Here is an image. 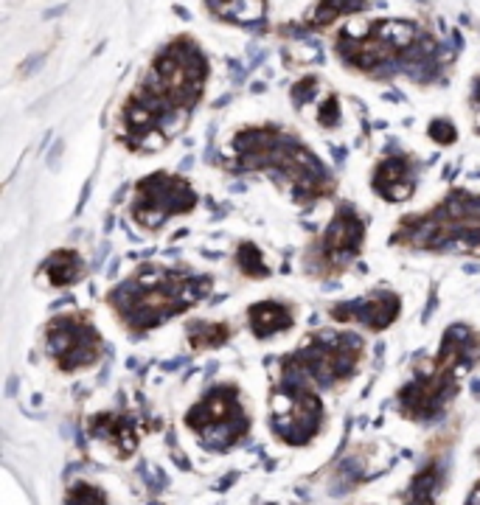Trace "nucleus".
I'll return each mask as SVG.
<instances>
[{
	"mask_svg": "<svg viewBox=\"0 0 480 505\" xmlns=\"http://www.w3.org/2000/svg\"><path fill=\"white\" fill-rule=\"evenodd\" d=\"M208 59L192 37H177L163 48L144 79L124 98L115 121V138L127 152L152 155L177 138L194 107L202 101Z\"/></svg>",
	"mask_w": 480,
	"mask_h": 505,
	"instance_id": "nucleus-1",
	"label": "nucleus"
},
{
	"mask_svg": "<svg viewBox=\"0 0 480 505\" xmlns=\"http://www.w3.org/2000/svg\"><path fill=\"white\" fill-rule=\"evenodd\" d=\"M225 166L231 172L267 175L301 208L326 202L337 194L335 175L315 149L276 124L236 130L225 146Z\"/></svg>",
	"mask_w": 480,
	"mask_h": 505,
	"instance_id": "nucleus-2",
	"label": "nucleus"
},
{
	"mask_svg": "<svg viewBox=\"0 0 480 505\" xmlns=\"http://www.w3.org/2000/svg\"><path fill=\"white\" fill-rule=\"evenodd\" d=\"M214 292V276L192 270L186 264L144 261L107 292V309L130 337H146L149 331L177 321L197 309Z\"/></svg>",
	"mask_w": 480,
	"mask_h": 505,
	"instance_id": "nucleus-3",
	"label": "nucleus"
},
{
	"mask_svg": "<svg viewBox=\"0 0 480 505\" xmlns=\"http://www.w3.org/2000/svg\"><path fill=\"white\" fill-rule=\"evenodd\" d=\"M480 363V331L469 323H452L441 334L435 357L413 368V376L399 387V413L416 424H435L447 415L458 396L461 376Z\"/></svg>",
	"mask_w": 480,
	"mask_h": 505,
	"instance_id": "nucleus-4",
	"label": "nucleus"
},
{
	"mask_svg": "<svg viewBox=\"0 0 480 505\" xmlns=\"http://www.w3.org/2000/svg\"><path fill=\"white\" fill-rule=\"evenodd\" d=\"M390 247L432 256H480V194L455 185L430 208L405 214L393 225Z\"/></svg>",
	"mask_w": 480,
	"mask_h": 505,
	"instance_id": "nucleus-5",
	"label": "nucleus"
},
{
	"mask_svg": "<svg viewBox=\"0 0 480 505\" xmlns=\"http://www.w3.org/2000/svg\"><path fill=\"white\" fill-rule=\"evenodd\" d=\"M365 360V340L348 328H320L281 357V379L309 382L318 390H335L354 379Z\"/></svg>",
	"mask_w": 480,
	"mask_h": 505,
	"instance_id": "nucleus-6",
	"label": "nucleus"
},
{
	"mask_svg": "<svg viewBox=\"0 0 480 505\" xmlns=\"http://www.w3.org/2000/svg\"><path fill=\"white\" fill-rule=\"evenodd\" d=\"M422 46H424V34L405 20H374L365 26H348L335 40L337 56L348 68L362 73L390 71Z\"/></svg>",
	"mask_w": 480,
	"mask_h": 505,
	"instance_id": "nucleus-7",
	"label": "nucleus"
},
{
	"mask_svg": "<svg viewBox=\"0 0 480 505\" xmlns=\"http://www.w3.org/2000/svg\"><path fill=\"white\" fill-rule=\"evenodd\" d=\"M365 239H368L365 217L351 202H337L326 228L318 236H312L309 244L303 247L301 256L303 276L312 281H329L348 273L360 261L365 250Z\"/></svg>",
	"mask_w": 480,
	"mask_h": 505,
	"instance_id": "nucleus-8",
	"label": "nucleus"
},
{
	"mask_svg": "<svg viewBox=\"0 0 480 505\" xmlns=\"http://www.w3.org/2000/svg\"><path fill=\"white\" fill-rule=\"evenodd\" d=\"M186 427L205 452L225 455L250 438V413L241 405L236 382H216L186 410Z\"/></svg>",
	"mask_w": 480,
	"mask_h": 505,
	"instance_id": "nucleus-9",
	"label": "nucleus"
},
{
	"mask_svg": "<svg viewBox=\"0 0 480 505\" xmlns=\"http://www.w3.org/2000/svg\"><path fill=\"white\" fill-rule=\"evenodd\" d=\"M199 205V194L186 177L174 172H149L132 185L130 219L144 233H160L169 222L189 217Z\"/></svg>",
	"mask_w": 480,
	"mask_h": 505,
	"instance_id": "nucleus-10",
	"label": "nucleus"
},
{
	"mask_svg": "<svg viewBox=\"0 0 480 505\" xmlns=\"http://www.w3.org/2000/svg\"><path fill=\"white\" fill-rule=\"evenodd\" d=\"M326 421L320 393L309 382L278 379L270 390V432L287 447H306L315 441Z\"/></svg>",
	"mask_w": 480,
	"mask_h": 505,
	"instance_id": "nucleus-11",
	"label": "nucleus"
},
{
	"mask_svg": "<svg viewBox=\"0 0 480 505\" xmlns=\"http://www.w3.org/2000/svg\"><path fill=\"white\" fill-rule=\"evenodd\" d=\"M43 351L62 373H79L101 363L104 337L88 312L71 309L53 315L43 328Z\"/></svg>",
	"mask_w": 480,
	"mask_h": 505,
	"instance_id": "nucleus-12",
	"label": "nucleus"
},
{
	"mask_svg": "<svg viewBox=\"0 0 480 505\" xmlns=\"http://www.w3.org/2000/svg\"><path fill=\"white\" fill-rule=\"evenodd\" d=\"M405 303H402V295L387 289V286H377L360 298H351V301H340L332 303L326 312L335 323L343 326H360L371 334H380L387 331L393 323L399 321Z\"/></svg>",
	"mask_w": 480,
	"mask_h": 505,
	"instance_id": "nucleus-13",
	"label": "nucleus"
},
{
	"mask_svg": "<svg viewBox=\"0 0 480 505\" xmlns=\"http://www.w3.org/2000/svg\"><path fill=\"white\" fill-rule=\"evenodd\" d=\"M419 188V163L407 155H387L371 169V191L382 202L405 205L416 197Z\"/></svg>",
	"mask_w": 480,
	"mask_h": 505,
	"instance_id": "nucleus-14",
	"label": "nucleus"
},
{
	"mask_svg": "<svg viewBox=\"0 0 480 505\" xmlns=\"http://www.w3.org/2000/svg\"><path fill=\"white\" fill-rule=\"evenodd\" d=\"M292 104L298 107V113L309 115V121L318 124L323 132H332L340 127V118H343L340 98L318 76H303L292 88Z\"/></svg>",
	"mask_w": 480,
	"mask_h": 505,
	"instance_id": "nucleus-15",
	"label": "nucleus"
},
{
	"mask_svg": "<svg viewBox=\"0 0 480 505\" xmlns=\"http://www.w3.org/2000/svg\"><path fill=\"white\" fill-rule=\"evenodd\" d=\"M244 318H247V331L253 340H273L295 326V306L289 301L264 298V301L250 303Z\"/></svg>",
	"mask_w": 480,
	"mask_h": 505,
	"instance_id": "nucleus-16",
	"label": "nucleus"
},
{
	"mask_svg": "<svg viewBox=\"0 0 480 505\" xmlns=\"http://www.w3.org/2000/svg\"><path fill=\"white\" fill-rule=\"evenodd\" d=\"M88 429H90V438L115 447L118 458H130L138 447V421L130 413H113V410L96 413L88 421Z\"/></svg>",
	"mask_w": 480,
	"mask_h": 505,
	"instance_id": "nucleus-17",
	"label": "nucleus"
},
{
	"mask_svg": "<svg viewBox=\"0 0 480 505\" xmlns=\"http://www.w3.org/2000/svg\"><path fill=\"white\" fill-rule=\"evenodd\" d=\"M88 273V261L76 247H56L40 261L37 281L48 289H71Z\"/></svg>",
	"mask_w": 480,
	"mask_h": 505,
	"instance_id": "nucleus-18",
	"label": "nucleus"
},
{
	"mask_svg": "<svg viewBox=\"0 0 480 505\" xmlns=\"http://www.w3.org/2000/svg\"><path fill=\"white\" fill-rule=\"evenodd\" d=\"M234 337V326L228 321H211V318H199V321L186 323V343L192 351H214L228 345Z\"/></svg>",
	"mask_w": 480,
	"mask_h": 505,
	"instance_id": "nucleus-19",
	"label": "nucleus"
},
{
	"mask_svg": "<svg viewBox=\"0 0 480 505\" xmlns=\"http://www.w3.org/2000/svg\"><path fill=\"white\" fill-rule=\"evenodd\" d=\"M208 9L234 26H256L267 17V0H205Z\"/></svg>",
	"mask_w": 480,
	"mask_h": 505,
	"instance_id": "nucleus-20",
	"label": "nucleus"
},
{
	"mask_svg": "<svg viewBox=\"0 0 480 505\" xmlns=\"http://www.w3.org/2000/svg\"><path fill=\"white\" fill-rule=\"evenodd\" d=\"M234 267H236L239 276L250 278V281H267V278L273 276V267H270L264 250L256 241H250V239H241L239 244H236V250H234Z\"/></svg>",
	"mask_w": 480,
	"mask_h": 505,
	"instance_id": "nucleus-21",
	"label": "nucleus"
},
{
	"mask_svg": "<svg viewBox=\"0 0 480 505\" xmlns=\"http://www.w3.org/2000/svg\"><path fill=\"white\" fill-rule=\"evenodd\" d=\"M368 9V0H318L315 9L306 14V26L309 28H326V26H335L337 20L348 17V14H357Z\"/></svg>",
	"mask_w": 480,
	"mask_h": 505,
	"instance_id": "nucleus-22",
	"label": "nucleus"
},
{
	"mask_svg": "<svg viewBox=\"0 0 480 505\" xmlns=\"http://www.w3.org/2000/svg\"><path fill=\"white\" fill-rule=\"evenodd\" d=\"M65 505H110L107 503V494L88 483V480H76L68 486V494H65Z\"/></svg>",
	"mask_w": 480,
	"mask_h": 505,
	"instance_id": "nucleus-23",
	"label": "nucleus"
},
{
	"mask_svg": "<svg viewBox=\"0 0 480 505\" xmlns=\"http://www.w3.org/2000/svg\"><path fill=\"white\" fill-rule=\"evenodd\" d=\"M430 135H432V140H435V143H444V146L458 140V132H455V127H452L449 121H441V118L430 124Z\"/></svg>",
	"mask_w": 480,
	"mask_h": 505,
	"instance_id": "nucleus-24",
	"label": "nucleus"
},
{
	"mask_svg": "<svg viewBox=\"0 0 480 505\" xmlns=\"http://www.w3.org/2000/svg\"><path fill=\"white\" fill-rule=\"evenodd\" d=\"M464 505H480V480L475 483V489L469 491V497H466V503Z\"/></svg>",
	"mask_w": 480,
	"mask_h": 505,
	"instance_id": "nucleus-25",
	"label": "nucleus"
},
{
	"mask_svg": "<svg viewBox=\"0 0 480 505\" xmlns=\"http://www.w3.org/2000/svg\"><path fill=\"white\" fill-rule=\"evenodd\" d=\"M475 110H478V115H480V82H478V88H475ZM478 130H480V118H478Z\"/></svg>",
	"mask_w": 480,
	"mask_h": 505,
	"instance_id": "nucleus-26",
	"label": "nucleus"
}]
</instances>
